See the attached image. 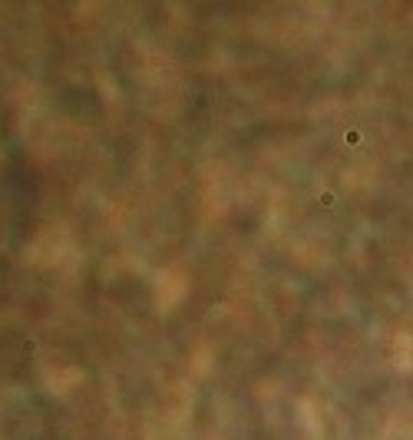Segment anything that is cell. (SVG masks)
Returning <instances> with one entry per match:
<instances>
[{
  "instance_id": "cell-1",
  "label": "cell",
  "mask_w": 413,
  "mask_h": 440,
  "mask_svg": "<svg viewBox=\"0 0 413 440\" xmlns=\"http://www.w3.org/2000/svg\"><path fill=\"white\" fill-rule=\"evenodd\" d=\"M334 202H337V196H334V192H321V206H334Z\"/></svg>"
}]
</instances>
